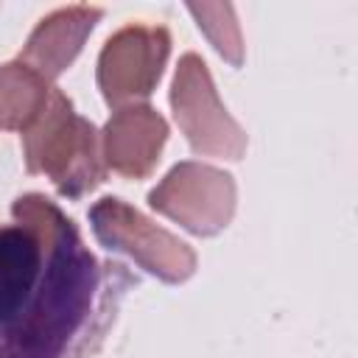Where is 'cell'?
Listing matches in <instances>:
<instances>
[{
    "label": "cell",
    "mask_w": 358,
    "mask_h": 358,
    "mask_svg": "<svg viewBox=\"0 0 358 358\" xmlns=\"http://www.w3.org/2000/svg\"><path fill=\"white\" fill-rule=\"evenodd\" d=\"M165 140L168 123L154 106H120L101 131V157L123 179H145L157 168Z\"/></svg>",
    "instance_id": "52a82bcc"
},
{
    "label": "cell",
    "mask_w": 358,
    "mask_h": 358,
    "mask_svg": "<svg viewBox=\"0 0 358 358\" xmlns=\"http://www.w3.org/2000/svg\"><path fill=\"white\" fill-rule=\"evenodd\" d=\"M235 179L204 162H179L148 193V204L187 232L210 238L227 229L235 215Z\"/></svg>",
    "instance_id": "5b68a950"
},
{
    "label": "cell",
    "mask_w": 358,
    "mask_h": 358,
    "mask_svg": "<svg viewBox=\"0 0 358 358\" xmlns=\"http://www.w3.org/2000/svg\"><path fill=\"white\" fill-rule=\"evenodd\" d=\"M45 266L42 238L25 227H0V336L28 310Z\"/></svg>",
    "instance_id": "9c48e42d"
},
{
    "label": "cell",
    "mask_w": 358,
    "mask_h": 358,
    "mask_svg": "<svg viewBox=\"0 0 358 358\" xmlns=\"http://www.w3.org/2000/svg\"><path fill=\"white\" fill-rule=\"evenodd\" d=\"M50 92L53 84L20 59L0 64V126L25 131L45 109Z\"/></svg>",
    "instance_id": "30bf717a"
},
{
    "label": "cell",
    "mask_w": 358,
    "mask_h": 358,
    "mask_svg": "<svg viewBox=\"0 0 358 358\" xmlns=\"http://www.w3.org/2000/svg\"><path fill=\"white\" fill-rule=\"evenodd\" d=\"M171 34L162 25L131 22L115 31L98 56V90L115 109L148 98L168 64Z\"/></svg>",
    "instance_id": "8992f818"
},
{
    "label": "cell",
    "mask_w": 358,
    "mask_h": 358,
    "mask_svg": "<svg viewBox=\"0 0 358 358\" xmlns=\"http://www.w3.org/2000/svg\"><path fill=\"white\" fill-rule=\"evenodd\" d=\"M171 109L196 154L218 159H241L246 154V131L224 109L199 53H185L179 59L171 84Z\"/></svg>",
    "instance_id": "277c9868"
},
{
    "label": "cell",
    "mask_w": 358,
    "mask_h": 358,
    "mask_svg": "<svg viewBox=\"0 0 358 358\" xmlns=\"http://www.w3.org/2000/svg\"><path fill=\"white\" fill-rule=\"evenodd\" d=\"M90 227L101 246L129 255L162 282H185L196 271V252L173 232L157 227L123 199L103 196L90 207Z\"/></svg>",
    "instance_id": "3957f363"
},
{
    "label": "cell",
    "mask_w": 358,
    "mask_h": 358,
    "mask_svg": "<svg viewBox=\"0 0 358 358\" xmlns=\"http://www.w3.org/2000/svg\"><path fill=\"white\" fill-rule=\"evenodd\" d=\"M11 215L42 238L45 266L28 310L0 336V358H62L90 316L98 263L78 227L42 193L14 199Z\"/></svg>",
    "instance_id": "6da1fadb"
},
{
    "label": "cell",
    "mask_w": 358,
    "mask_h": 358,
    "mask_svg": "<svg viewBox=\"0 0 358 358\" xmlns=\"http://www.w3.org/2000/svg\"><path fill=\"white\" fill-rule=\"evenodd\" d=\"M187 11L196 17L199 28L207 34L210 45L232 64L241 67L243 64V36L235 20V8L229 3H190Z\"/></svg>",
    "instance_id": "8fae6325"
},
{
    "label": "cell",
    "mask_w": 358,
    "mask_h": 358,
    "mask_svg": "<svg viewBox=\"0 0 358 358\" xmlns=\"http://www.w3.org/2000/svg\"><path fill=\"white\" fill-rule=\"evenodd\" d=\"M22 157L28 173H45L67 199H81L106 179L101 157V131L73 101L53 87L39 117L22 131Z\"/></svg>",
    "instance_id": "7a4b0ae2"
},
{
    "label": "cell",
    "mask_w": 358,
    "mask_h": 358,
    "mask_svg": "<svg viewBox=\"0 0 358 358\" xmlns=\"http://www.w3.org/2000/svg\"><path fill=\"white\" fill-rule=\"evenodd\" d=\"M103 17V8L98 6H64L50 11L39 20V25L31 31L28 42L22 45L20 62L36 70L42 78L53 81L59 78L81 53L87 36Z\"/></svg>",
    "instance_id": "ba28073f"
}]
</instances>
